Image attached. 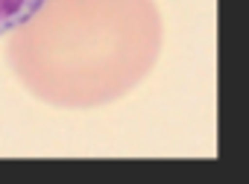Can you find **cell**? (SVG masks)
Wrapping results in <instances>:
<instances>
[{"instance_id":"obj_1","label":"cell","mask_w":249,"mask_h":184,"mask_svg":"<svg viewBox=\"0 0 249 184\" xmlns=\"http://www.w3.org/2000/svg\"><path fill=\"white\" fill-rule=\"evenodd\" d=\"M159 53L156 0H41L9 30L6 62L41 102L94 108L126 97Z\"/></svg>"},{"instance_id":"obj_2","label":"cell","mask_w":249,"mask_h":184,"mask_svg":"<svg viewBox=\"0 0 249 184\" xmlns=\"http://www.w3.org/2000/svg\"><path fill=\"white\" fill-rule=\"evenodd\" d=\"M41 6V0H0V35L15 30L27 15Z\"/></svg>"}]
</instances>
